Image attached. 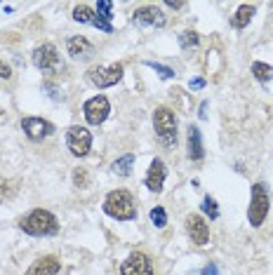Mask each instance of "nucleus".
Instances as JSON below:
<instances>
[{
    "instance_id": "b1692460",
    "label": "nucleus",
    "mask_w": 273,
    "mask_h": 275,
    "mask_svg": "<svg viewBox=\"0 0 273 275\" xmlns=\"http://www.w3.org/2000/svg\"><path fill=\"white\" fill-rule=\"evenodd\" d=\"M198 43H201V38H198V33H196V31H184L182 36H179V45H182L184 50L198 47Z\"/></svg>"
},
{
    "instance_id": "2eb2a0df",
    "label": "nucleus",
    "mask_w": 273,
    "mask_h": 275,
    "mask_svg": "<svg viewBox=\"0 0 273 275\" xmlns=\"http://www.w3.org/2000/svg\"><path fill=\"white\" fill-rule=\"evenodd\" d=\"M66 52L71 54L73 59H90L94 54V45L82 36H73L66 40Z\"/></svg>"
},
{
    "instance_id": "f8f14e48",
    "label": "nucleus",
    "mask_w": 273,
    "mask_h": 275,
    "mask_svg": "<svg viewBox=\"0 0 273 275\" xmlns=\"http://www.w3.org/2000/svg\"><path fill=\"white\" fill-rule=\"evenodd\" d=\"M33 66L40 69V71H55L59 66V52L52 43H45V45H38L33 50Z\"/></svg>"
},
{
    "instance_id": "6e6552de",
    "label": "nucleus",
    "mask_w": 273,
    "mask_h": 275,
    "mask_svg": "<svg viewBox=\"0 0 273 275\" xmlns=\"http://www.w3.org/2000/svg\"><path fill=\"white\" fill-rule=\"evenodd\" d=\"M82 113H85V120L90 125H101L111 113V101L104 94H97V97H92L85 101V106H82Z\"/></svg>"
},
{
    "instance_id": "a211bd4d",
    "label": "nucleus",
    "mask_w": 273,
    "mask_h": 275,
    "mask_svg": "<svg viewBox=\"0 0 273 275\" xmlns=\"http://www.w3.org/2000/svg\"><path fill=\"white\" fill-rule=\"evenodd\" d=\"M73 21H78V24H92L94 26V21H97V12L90 7V5H75L73 7Z\"/></svg>"
},
{
    "instance_id": "7c9ffc66",
    "label": "nucleus",
    "mask_w": 273,
    "mask_h": 275,
    "mask_svg": "<svg viewBox=\"0 0 273 275\" xmlns=\"http://www.w3.org/2000/svg\"><path fill=\"white\" fill-rule=\"evenodd\" d=\"M165 7H170V9H179V7H184V2H165Z\"/></svg>"
},
{
    "instance_id": "0eeeda50",
    "label": "nucleus",
    "mask_w": 273,
    "mask_h": 275,
    "mask_svg": "<svg viewBox=\"0 0 273 275\" xmlns=\"http://www.w3.org/2000/svg\"><path fill=\"white\" fill-rule=\"evenodd\" d=\"M132 24L135 26H148V28H163L167 24L165 12L158 5H141L132 14Z\"/></svg>"
},
{
    "instance_id": "dca6fc26",
    "label": "nucleus",
    "mask_w": 273,
    "mask_h": 275,
    "mask_svg": "<svg viewBox=\"0 0 273 275\" xmlns=\"http://www.w3.org/2000/svg\"><path fill=\"white\" fill-rule=\"evenodd\" d=\"M186 148H189V158L193 160V162H201L203 158H205V148H203V134L201 130L196 127V125H191L189 127V132H186Z\"/></svg>"
},
{
    "instance_id": "39448f33",
    "label": "nucleus",
    "mask_w": 273,
    "mask_h": 275,
    "mask_svg": "<svg viewBox=\"0 0 273 275\" xmlns=\"http://www.w3.org/2000/svg\"><path fill=\"white\" fill-rule=\"evenodd\" d=\"M123 64L116 62V64H109V66H92L87 71V80H90L94 87L99 89H106V87H113L118 85L120 78H123Z\"/></svg>"
},
{
    "instance_id": "c756f323",
    "label": "nucleus",
    "mask_w": 273,
    "mask_h": 275,
    "mask_svg": "<svg viewBox=\"0 0 273 275\" xmlns=\"http://www.w3.org/2000/svg\"><path fill=\"white\" fill-rule=\"evenodd\" d=\"M198 118H201V120H205V118H207V101H203V104H201V111H198Z\"/></svg>"
},
{
    "instance_id": "393cba45",
    "label": "nucleus",
    "mask_w": 273,
    "mask_h": 275,
    "mask_svg": "<svg viewBox=\"0 0 273 275\" xmlns=\"http://www.w3.org/2000/svg\"><path fill=\"white\" fill-rule=\"evenodd\" d=\"M73 186L78 188H87L90 186V174L85 167H75L73 169Z\"/></svg>"
},
{
    "instance_id": "ddd939ff",
    "label": "nucleus",
    "mask_w": 273,
    "mask_h": 275,
    "mask_svg": "<svg viewBox=\"0 0 273 275\" xmlns=\"http://www.w3.org/2000/svg\"><path fill=\"white\" fill-rule=\"evenodd\" d=\"M165 177H167L165 162L160 158H153L151 167H148V172H146V188H148L151 193H160L163 186H165Z\"/></svg>"
},
{
    "instance_id": "4be33fe9",
    "label": "nucleus",
    "mask_w": 273,
    "mask_h": 275,
    "mask_svg": "<svg viewBox=\"0 0 273 275\" xmlns=\"http://www.w3.org/2000/svg\"><path fill=\"white\" fill-rule=\"evenodd\" d=\"M97 17H99L101 21L111 24V19H113V2H111V0H99V2H97Z\"/></svg>"
},
{
    "instance_id": "aec40b11",
    "label": "nucleus",
    "mask_w": 273,
    "mask_h": 275,
    "mask_svg": "<svg viewBox=\"0 0 273 275\" xmlns=\"http://www.w3.org/2000/svg\"><path fill=\"white\" fill-rule=\"evenodd\" d=\"M252 75H255L259 82H269V80H273V69L264 62H255L252 64Z\"/></svg>"
},
{
    "instance_id": "6ab92c4d",
    "label": "nucleus",
    "mask_w": 273,
    "mask_h": 275,
    "mask_svg": "<svg viewBox=\"0 0 273 275\" xmlns=\"http://www.w3.org/2000/svg\"><path fill=\"white\" fill-rule=\"evenodd\" d=\"M132 165H135V155H132V153H125L123 158H118L113 162V172H116L118 177H130V174H132Z\"/></svg>"
},
{
    "instance_id": "bb28decb",
    "label": "nucleus",
    "mask_w": 273,
    "mask_h": 275,
    "mask_svg": "<svg viewBox=\"0 0 273 275\" xmlns=\"http://www.w3.org/2000/svg\"><path fill=\"white\" fill-rule=\"evenodd\" d=\"M0 78H5V80L12 78V69H9V66L2 62V59H0Z\"/></svg>"
},
{
    "instance_id": "423d86ee",
    "label": "nucleus",
    "mask_w": 273,
    "mask_h": 275,
    "mask_svg": "<svg viewBox=\"0 0 273 275\" xmlns=\"http://www.w3.org/2000/svg\"><path fill=\"white\" fill-rule=\"evenodd\" d=\"M66 146L75 158H85L92 148V134L90 130H85L80 125H73L66 130Z\"/></svg>"
},
{
    "instance_id": "f257e3e1",
    "label": "nucleus",
    "mask_w": 273,
    "mask_h": 275,
    "mask_svg": "<svg viewBox=\"0 0 273 275\" xmlns=\"http://www.w3.org/2000/svg\"><path fill=\"white\" fill-rule=\"evenodd\" d=\"M19 228L26 235H33V238H50V235L59 233V219L52 212L38 207V209H31L26 216H21Z\"/></svg>"
},
{
    "instance_id": "20e7f679",
    "label": "nucleus",
    "mask_w": 273,
    "mask_h": 275,
    "mask_svg": "<svg viewBox=\"0 0 273 275\" xmlns=\"http://www.w3.org/2000/svg\"><path fill=\"white\" fill-rule=\"evenodd\" d=\"M153 127L155 134L163 146H174L177 143V116H174L170 108H155L153 111Z\"/></svg>"
},
{
    "instance_id": "cd10ccee",
    "label": "nucleus",
    "mask_w": 273,
    "mask_h": 275,
    "mask_svg": "<svg viewBox=\"0 0 273 275\" xmlns=\"http://www.w3.org/2000/svg\"><path fill=\"white\" fill-rule=\"evenodd\" d=\"M189 87H191V89H203V87H205V80H203V78H191V80H189Z\"/></svg>"
},
{
    "instance_id": "5701e85b",
    "label": "nucleus",
    "mask_w": 273,
    "mask_h": 275,
    "mask_svg": "<svg viewBox=\"0 0 273 275\" xmlns=\"http://www.w3.org/2000/svg\"><path fill=\"white\" fill-rule=\"evenodd\" d=\"M203 212L207 214V219H212V221H214V219H219V207H217V200H214V198L212 196H205L203 198Z\"/></svg>"
},
{
    "instance_id": "a878e982",
    "label": "nucleus",
    "mask_w": 273,
    "mask_h": 275,
    "mask_svg": "<svg viewBox=\"0 0 273 275\" xmlns=\"http://www.w3.org/2000/svg\"><path fill=\"white\" fill-rule=\"evenodd\" d=\"M146 66H148V69H153V71L158 73V75H160L163 80L174 78V71L170 69V66H163V64H155V62H146Z\"/></svg>"
},
{
    "instance_id": "4468645a",
    "label": "nucleus",
    "mask_w": 273,
    "mask_h": 275,
    "mask_svg": "<svg viewBox=\"0 0 273 275\" xmlns=\"http://www.w3.org/2000/svg\"><path fill=\"white\" fill-rule=\"evenodd\" d=\"M59 271H62V261L52 254H47V257H40L38 261H33L24 275H57Z\"/></svg>"
},
{
    "instance_id": "412c9836",
    "label": "nucleus",
    "mask_w": 273,
    "mask_h": 275,
    "mask_svg": "<svg viewBox=\"0 0 273 275\" xmlns=\"http://www.w3.org/2000/svg\"><path fill=\"white\" fill-rule=\"evenodd\" d=\"M148 216H151V223H153L155 228H165L167 226V212H165V207H160V205H155L153 209L148 212Z\"/></svg>"
},
{
    "instance_id": "7ed1b4c3",
    "label": "nucleus",
    "mask_w": 273,
    "mask_h": 275,
    "mask_svg": "<svg viewBox=\"0 0 273 275\" xmlns=\"http://www.w3.org/2000/svg\"><path fill=\"white\" fill-rule=\"evenodd\" d=\"M269 209H271V191H269V186H266L264 181H257L255 186H252V193H250V207H247L250 226H252V228H259V226L266 221Z\"/></svg>"
},
{
    "instance_id": "9d476101",
    "label": "nucleus",
    "mask_w": 273,
    "mask_h": 275,
    "mask_svg": "<svg viewBox=\"0 0 273 275\" xmlns=\"http://www.w3.org/2000/svg\"><path fill=\"white\" fill-rule=\"evenodd\" d=\"M21 130H24V134H26L31 141H43L50 134H55V125L50 123V120H45V118L28 116L21 120Z\"/></svg>"
},
{
    "instance_id": "f03ea898",
    "label": "nucleus",
    "mask_w": 273,
    "mask_h": 275,
    "mask_svg": "<svg viewBox=\"0 0 273 275\" xmlns=\"http://www.w3.org/2000/svg\"><path fill=\"white\" fill-rule=\"evenodd\" d=\"M104 212L109 214L111 219H116V221H135L136 205H135L132 193L125 191V188L111 191L109 196L104 198Z\"/></svg>"
},
{
    "instance_id": "1a4fd4ad",
    "label": "nucleus",
    "mask_w": 273,
    "mask_h": 275,
    "mask_svg": "<svg viewBox=\"0 0 273 275\" xmlns=\"http://www.w3.org/2000/svg\"><path fill=\"white\" fill-rule=\"evenodd\" d=\"M120 275H153V261L144 252H132L120 264Z\"/></svg>"
},
{
    "instance_id": "f3484780",
    "label": "nucleus",
    "mask_w": 273,
    "mask_h": 275,
    "mask_svg": "<svg viewBox=\"0 0 273 275\" xmlns=\"http://www.w3.org/2000/svg\"><path fill=\"white\" fill-rule=\"evenodd\" d=\"M255 12H257L255 5H250V2H243V5L236 9V14L231 17V26H233V28H245L247 24L252 21Z\"/></svg>"
},
{
    "instance_id": "9b49d317",
    "label": "nucleus",
    "mask_w": 273,
    "mask_h": 275,
    "mask_svg": "<svg viewBox=\"0 0 273 275\" xmlns=\"http://www.w3.org/2000/svg\"><path fill=\"white\" fill-rule=\"evenodd\" d=\"M186 233L198 247H205L209 242V223L205 221L203 214H189L186 216Z\"/></svg>"
},
{
    "instance_id": "c85d7f7f",
    "label": "nucleus",
    "mask_w": 273,
    "mask_h": 275,
    "mask_svg": "<svg viewBox=\"0 0 273 275\" xmlns=\"http://www.w3.org/2000/svg\"><path fill=\"white\" fill-rule=\"evenodd\" d=\"M201 275H219V268L214 266V264H207V266L203 268V273Z\"/></svg>"
}]
</instances>
